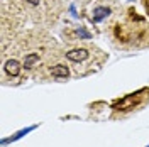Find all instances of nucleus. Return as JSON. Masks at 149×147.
<instances>
[{
  "label": "nucleus",
  "instance_id": "f257e3e1",
  "mask_svg": "<svg viewBox=\"0 0 149 147\" xmlns=\"http://www.w3.org/2000/svg\"><path fill=\"white\" fill-rule=\"evenodd\" d=\"M66 58L73 63H81L88 58V51L86 49H71V51L66 53Z\"/></svg>",
  "mask_w": 149,
  "mask_h": 147
},
{
  "label": "nucleus",
  "instance_id": "f03ea898",
  "mask_svg": "<svg viewBox=\"0 0 149 147\" xmlns=\"http://www.w3.org/2000/svg\"><path fill=\"white\" fill-rule=\"evenodd\" d=\"M5 73L10 74V76H17L20 73V63H19L17 59H9V61H5Z\"/></svg>",
  "mask_w": 149,
  "mask_h": 147
},
{
  "label": "nucleus",
  "instance_id": "7ed1b4c3",
  "mask_svg": "<svg viewBox=\"0 0 149 147\" xmlns=\"http://www.w3.org/2000/svg\"><path fill=\"white\" fill-rule=\"evenodd\" d=\"M110 15V9L109 7H95L93 9V22H100L105 17Z\"/></svg>",
  "mask_w": 149,
  "mask_h": 147
},
{
  "label": "nucleus",
  "instance_id": "20e7f679",
  "mask_svg": "<svg viewBox=\"0 0 149 147\" xmlns=\"http://www.w3.org/2000/svg\"><path fill=\"white\" fill-rule=\"evenodd\" d=\"M36 129V125H32V127H27V129H22V130H19L15 135H12V137H9V139H3L2 140V146H7L9 142H14V140H17V139H20V137H24L26 134H29V132H32V130Z\"/></svg>",
  "mask_w": 149,
  "mask_h": 147
},
{
  "label": "nucleus",
  "instance_id": "39448f33",
  "mask_svg": "<svg viewBox=\"0 0 149 147\" xmlns=\"http://www.w3.org/2000/svg\"><path fill=\"white\" fill-rule=\"evenodd\" d=\"M51 74H53L54 78H66V76L70 74V69H68L65 64H58V66H53V68H51Z\"/></svg>",
  "mask_w": 149,
  "mask_h": 147
},
{
  "label": "nucleus",
  "instance_id": "423d86ee",
  "mask_svg": "<svg viewBox=\"0 0 149 147\" xmlns=\"http://www.w3.org/2000/svg\"><path fill=\"white\" fill-rule=\"evenodd\" d=\"M36 63H39V54L31 53V54H27L26 56V59H24V68H26V69H31Z\"/></svg>",
  "mask_w": 149,
  "mask_h": 147
},
{
  "label": "nucleus",
  "instance_id": "0eeeda50",
  "mask_svg": "<svg viewBox=\"0 0 149 147\" xmlns=\"http://www.w3.org/2000/svg\"><path fill=\"white\" fill-rule=\"evenodd\" d=\"M74 34H76L78 37H83V39H90V37H92V34H90V32H86V31H85V29H81V27L78 29Z\"/></svg>",
  "mask_w": 149,
  "mask_h": 147
},
{
  "label": "nucleus",
  "instance_id": "6e6552de",
  "mask_svg": "<svg viewBox=\"0 0 149 147\" xmlns=\"http://www.w3.org/2000/svg\"><path fill=\"white\" fill-rule=\"evenodd\" d=\"M29 3H31V5H39V2H41V0H27Z\"/></svg>",
  "mask_w": 149,
  "mask_h": 147
}]
</instances>
